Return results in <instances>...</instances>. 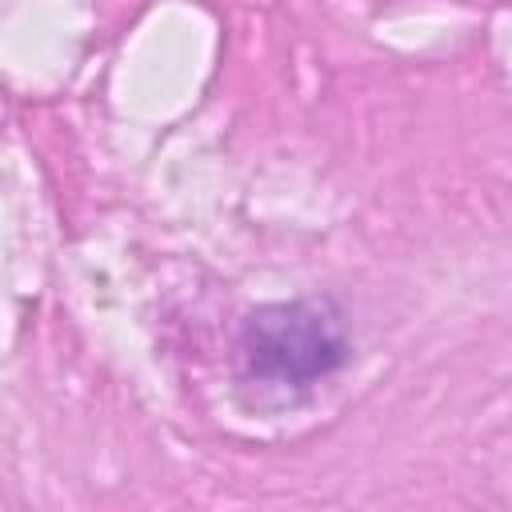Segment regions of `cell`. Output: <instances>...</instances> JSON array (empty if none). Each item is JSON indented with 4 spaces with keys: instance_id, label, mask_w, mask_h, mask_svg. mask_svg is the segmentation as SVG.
<instances>
[{
    "instance_id": "cell-1",
    "label": "cell",
    "mask_w": 512,
    "mask_h": 512,
    "mask_svg": "<svg viewBox=\"0 0 512 512\" xmlns=\"http://www.w3.org/2000/svg\"><path fill=\"white\" fill-rule=\"evenodd\" d=\"M244 360L256 376L280 384H312L344 364V332L328 304L292 300L264 304L244 320Z\"/></svg>"
}]
</instances>
